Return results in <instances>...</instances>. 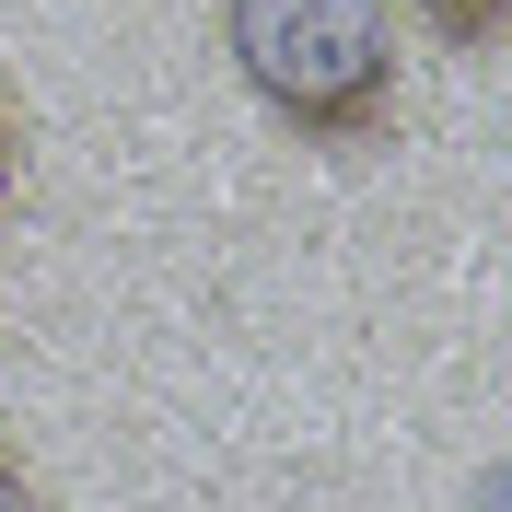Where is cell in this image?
I'll return each mask as SVG.
<instances>
[{
	"label": "cell",
	"instance_id": "cell-4",
	"mask_svg": "<svg viewBox=\"0 0 512 512\" xmlns=\"http://www.w3.org/2000/svg\"><path fill=\"white\" fill-rule=\"evenodd\" d=\"M0 512H47V489L24 478V454H12V443H0Z\"/></svg>",
	"mask_w": 512,
	"mask_h": 512
},
{
	"label": "cell",
	"instance_id": "cell-3",
	"mask_svg": "<svg viewBox=\"0 0 512 512\" xmlns=\"http://www.w3.org/2000/svg\"><path fill=\"white\" fill-rule=\"evenodd\" d=\"M12 187H24V117L0 105V222H12Z\"/></svg>",
	"mask_w": 512,
	"mask_h": 512
},
{
	"label": "cell",
	"instance_id": "cell-2",
	"mask_svg": "<svg viewBox=\"0 0 512 512\" xmlns=\"http://www.w3.org/2000/svg\"><path fill=\"white\" fill-rule=\"evenodd\" d=\"M384 12H408V24L443 35V47H501L512 35V0H384Z\"/></svg>",
	"mask_w": 512,
	"mask_h": 512
},
{
	"label": "cell",
	"instance_id": "cell-1",
	"mask_svg": "<svg viewBox=\"0 0 512 512\" xmlns=\"http://www.w3.org/2000/svg\"><path fill=\"white\" fill-rule=\"evenodd\" d=\"M245 94L326 152H361L396 117V12L384 0H222Z\"/></svg>",
	"mask_w": 512,
	"mask_h": 512
}]
</instances>
